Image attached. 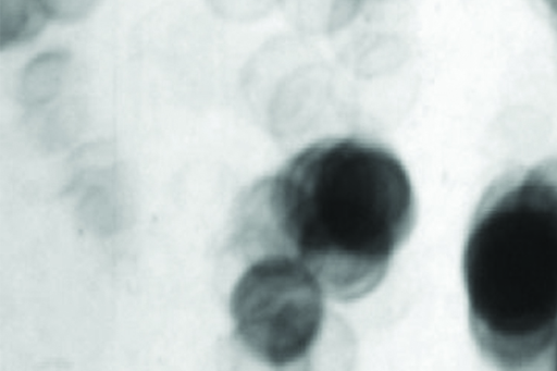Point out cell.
Wrapping results in <instances>:
<instances>
[{"label":"cell","mask_w":557,"mask_h":371,"mask_svg":"<svg viewBox=\"0 0 557 371\" xmlns=\"http://www.w3.org/2000/svg\"><path fill=\"white\" fill-rule=\"evenodd\" d=\"M324 289L286 252L255 260L237 280L230 301L235 335L260 361L277 368L302 362L324 321Z\"/></svg>","instance_id":"obj_3"},{"label":"cell","mask_w":557,"mask_h":371,"mask_svg":"<svg viewBox=\"0 0 557 371\" xmlns=\"http://www.w3.org/2000/svg\"><path fill=\"white\" fill-rule=\"evenodd\" d=\"M72 61L64 51H47L30 60L17 82V98L27 108H39L55 100L69 83Z\"/></svg>","instance_id":"obj_4"},{"label":"cell","mask_w":557,"mask_h":371,"mask_svg":"<svg viewBox=\"0 0 557 371\" xmlns=\"http://www.w3.org/2000/svg\"><path fill=\"white\" fill-rule=\"evenodd\" d=\"M50 21L72 23L87 16L99 0H41Z\"/></svg>","instance_id":"obj_6"},{"label":"cell","mask_w":557,"mask_h":371,"mask_svg":"<svg viewBox=\"0 0 557 371\" xmlns=\"http://www.w3.org/2000/svg\"><path fill=\"white\" fill-rule=\"evenodd\" d=\"M238 217L268 220L275 244L301 261L325 294L354 301L375 289L416 219L401 160L361 137L315 141L247 189Z\"/></svg>","instance_id":"obj_1"},{"label":"cell","mask_w":557,"mask_h":371,"mask_svg":"<svg viewBox=\"0 0 557 371\" xmlns=\"http://www.w3.org/2000/svg\"><path fill=\"white\" fill-rule=\"evenodd\" d=\"M48 21L41 0H0L1 49L30 41Z\"/></svg>","instance_id":"obj_5"},{"label":"cell","mask_w":557,"mask_h":371,"mask_svg":"<svg viewBox=\"0 0 557 371\" xmlns=\"http://www.w3.org/2000/svg\"><path fill=\"white\" fill-rule=\"evenodd\" d=\"M462 273L481 355L503 369L541 363L557 336V157L490 184L466 236Z\"/></svg>","instance_id":"obj_2"},{"label":"cell","mask_w":557,"mask_h":371,"mask_svg":"<svg viewBox=\"0 0 557 371\" xmlns=\"http://www.w3.org/2000/svg\"><path fill=\"white\" fill-rule=\"evenodd\" d=\"M553 364L555 369L557 370V336L555 338V348H554V356H553Z\"/></svg>","instance_id":"obj_7"}]
</instances>
